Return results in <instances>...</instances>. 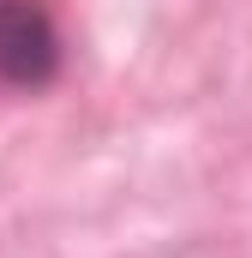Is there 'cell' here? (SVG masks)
Masks as SVG:
<instances>
[{
	"label": "cell",
	"instance_id": "1",
	"mask_svg": "<svg viewBox=\"0 0 252 258\" xmlns=\"http://www.w3.org/2000/svg\"><path fill=\"white\" fill-rule=\"evenodd\" d=\"M66 42L48 0H0V90H48Z\"/></svg>",
	"mask_w": 252,
	"mask_h": 258
}]
</instances>
